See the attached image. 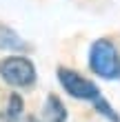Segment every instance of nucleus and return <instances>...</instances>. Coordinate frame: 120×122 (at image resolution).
<instances>
[{"label":"nucleus","mask_w":120,"mask_h":122,"mask_svg":"<svg viewBox=\"0 0 120 122\" xmlns=\"http://www.w3.org/2000/svg\"><path fill=\"white\" fill-rule=\"evenodd\" d=\"M94 104H96V109L100 111V113H102L104 118H111V122H120V118H118V113H116L114 109H111V107H109L107 102H104V100H102L100 96H98V98L94 100Z\"/></svg>","instance_id":"obj_7"},{"label":"nucleus","mask_w":120,"mask_h":122,"mask_svg":"<svg viewBox=\"0 0 120 122\" xmlns=\"http://www.w3.org/2000/svg\"><path fill=\"white\" fill-rule=\"evenodd\" d=\"M20 113H22V98L18 96V93H11V98H9V107H7V120L9 122H16L20 118Z\"/></svg>","instance_id":"obj_6"},{"label":"nucleus","mask_w":120,"mask_h":122,"mask_svg":"<svg viewBox=\"0 0 120 122\" xmlns=\"http://www.w3.org/2000/svg\"><path fill=\"white\" fill-rule=\"evenodd\" d=\"M0 76L13 87H29L36 82L33 62L22 56H9V58L0 60Z\"/></svg>","instance_id":"obj_2"},{"label":"nucleus","mask_w":120,"mask_h":122,"mask_svg":"<svg viewBox=\"0 0 120 122\" xmlns=\"http://www.w3.org/2000/svg\"><path fill=\"white\" fill-rule=\"evenodd\" d=\"M58 78H60V84L65 87V91L69 93V96L78 98V100H96L100 93H98V87L94 82L84 80L82 76L73 73L71 69H65L62 67L58 71Z\"/></svg>","instance_id":"obj_3"},{"label":"nucleus","mask_w":120,"mask_h":122,"mask_svg":"<svg viewBox=\"0 0 120 122\" xmlns=\"http://www.w3.org/2000/svg\"><path fill=\"white\" fill-rule=\"evenodd\" d=\"M25 42L13 33L9 27H0V49H22Z\"/></svg>","instance_id":"obj_5"},{"label":"nucleus","mask_w":120,"mask_h":122,"mask_svg":"<svg viewBox=\"0 0 120 122\" xmlns=\"http://www.w3.org/2000/svg\"><path fill=\"white\" fill-rule=\"evenodd\" d=\"M65 120H67V109H65V104H62L56 96H49L45 109H42L40 122H65Z\"/></svg>","instance_id":"obj_4"},{"label":"nucleus","mask_w":120,"mask_h":122,"mask_svg":"<svg viewBox=\"0 0 120 122\" xmlns=\"http://www.w3.org/2000/svg\"><path fill=\"white\" fill-rule=\"evenodd\" d=\"M89 67L100 78H120V56L109 40H96L89 51Z\"/></svg>","instance_id":"obj_1"},{"label":"nucleus","mask_w":120,"mask_h":122,"mask_svg":"<svg viewBox=\"0 0 120 122\" xmlns=\"http://www.w3.org/2000/svg\"><path fill=\"white\" fill-rule=\"evenodd\" d=\"M27 122H40V120H36V118H29V120H27Z\"/></svg>","instance_id":"obj_8"}]
</instances>
